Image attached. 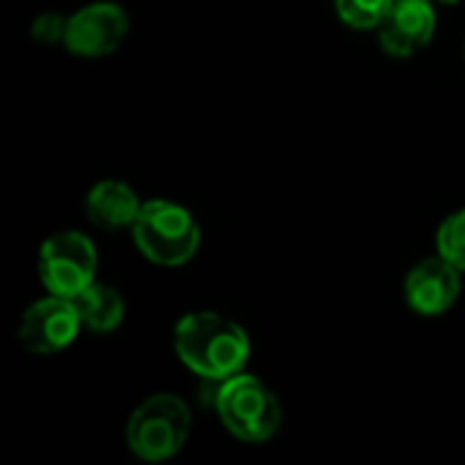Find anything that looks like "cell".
Returning <instances> with one entry per match:
<instances>
[{
    "instance_id": "1",
    "label": "cell",
    "mask_w": 465,
    "mask_h": 465,
    "mask_svg": "<svg viewBox=\"0 0 465 465\" xmlns=\"http://www.w3.org/2000/svg\"><path fill=\"white\" fill-rule=\"evenodd\" d=\"M174 351L188 371L223 381L242 371L251 354L245 330L221 313H188L174 327Z\"/></svg>"
},
{
    "instance_id": "2",
    "label": "cell",
    "mask_w": 465,
    "mask_h": 465,
    "mask_svg": "<svg viewBox=\"0 0 465 465\" xmlns=\"http://www.w3.org/2000/svg\"><path fill=\"white\" fill-rule=\"evenodd\" d=\"M215 411L223 428L234 439L248 444H262L272 439L283 422L281 403L270 392V387L242 371L221 381L215 395Z\"/></svg>"
},
{
    "instance_id": "3",
    "label": "cell",
    "mask_w": 465,
    "mask_h": 465,
    "mask_svg": "<svg viewBox=\"0 0 465 465\" xmlns=\"http://www.w3.org/2000/svg\"><path fill=\"white\" fill-rule=\"evenodd\" d=\"M134 240L153 264L180 267L196 253L202 234L185 207L166 199H153L144 202L134 223Z\"/></svg>"
},
{
    "instance_id": "4",
    "label": "cell",
    "mask_w": 465,
    "mask_h": 465,
    "mask_svg": "<svg viewBox=\"0 0 465 465\" xmlns=\"http://www.w3.org/2000/svg\"><path fill=\"white\" fill-rule=\"evenodd\" d=\"M188 433V406L177 395H153L131 414L125 425V444L136 458L147 463H161L183 450Z\"/></svg>"
},
{
    "instance_id": "5",
    "label": "cell",
    "mask_w": 465,
    "mask_h": 465,
    "mask_svg": "<svg viewBox=\"0 0 465 465\" xmlns=\"http://www.w3.org/2000/svg\"><path fill=\"white\" fill-rule=\"evenodd\" d=\"M98 256L93 242L79 232H60L38 251V275L49 294L74 300L95 281Z\"/></svg>"
},
{
    "instance_id": "6",
    "label": "cell",
    "mask_w": 465,
    "mask_h": 465,
    "mask_svg": "<svg viewBox=\"0 0 465 465\" xmlns=\"http://www.w3.org/2000/svg\"><path fill=\"white\" fill-rule=\"evenodd\" d=\"M82 327L84 324L74 300L49 294L25 311L19 324V343L33 354L49 357L71 346Z\"/></svg>"
},
{
    "instance_id": "7",
    "label": "cell",
    "mask_w": 465,
    "mask_h": 465,
    "mask_svg": "<svg viewBox=\"0 0 465 465\" xmlns=\"http://www.w3.org/2000/svg\"><path fill=\"white\" fill-rule=\"evenodd\" d=\"M128 33V16L117 3H90L68 16L65 49L76 57L112 54Z\"/></svg>"
},
{
    "instance_id": "8",
    "label": "cell",
    "mask_w": 465,
    "mask_h": 465,
    "mask_svg": "<svg viewBox=\"0 0 465 465\" xmlns=\"http://www.w3.org/2000/svg\"><path fill=\"white\" fill-rule=\"evenodd\" d=\"M406 302L420 316H439L452 308L460 294V270L441 253L420 262L403 286Z\"/></svg>"
},
{
    "instance_id": "9",
    "label": "cell",
    "mask_w": 465,
    "mask_h": 465,
    "mask_svg": "<svg viewBox=\"0 0 465 465\" xmlns=\"http://www.w3.org/2000/svg\"><path fill=\"white\" fill-rule=\"evenodd\" d=\"M436 33V11L428 0H395L384 16L379 35L387 54L409 57L420 52Z\"/></svg>"
},
{
    "instance_id": "10",
    "label": "cell",
    "mask_w": 465,
    "mask_h": 465,
    "mask_svg": "<svg viewBox=\"0 0 465 465\" xmlns=\"http://www.w3.org/2000/svg\"><path fill=\"white\" fill-rule=\"evenodd\" d=\"M142 202L136 196V191L120 180H101L93 185V191L87 193L84 202V213L87 218L98 226V229H109V232H120V229H134L139 213H142Z\"/></svg>"
},
{
    "instance_id": "11",
    "label": "cell",
    "mask_w": 465,
    "mask_h": 465,
    "mask_svg": "<svg viewBox=\"0 0 465 465\" xmlns=\"http://www.w3.org/2000/svg\"><path fill=\"white\" fill-rule=\"evenodd\" d=\"M74 305L82 316V324L90 330V332H98V335H106L112 330H117V324L123 322V297L117 294V289L106 286V283H98L93 281L82 294L74 297Z\"/></svg>"
},
{
    "instance_id": "12",
    "label": "cell",
    "mask_w": 465,
    "mask_h": 465,
    "mask_svg": "<svg viewBox=\"0 0 465 465\" xmlns=\"http://www.w3.org/2000/svg\"><path fill=\"white\" fill-rule=\"evenodd\" d=\"M395 0H335L341 19L357 30H376L381 27L384 16L390 14Z\"/></svg>"
},
{
    "instance_id": "13",
    "label": "cell",
    "mask_w": 465,
    "mask_h": 465,
    "mask_svg": "<svg viewBox=\"0 0 465 465\" xmlns=\"http://www.w3.org/2000/svg\"><path fill=\"white\" fill-rule=\"evenodd\" d=\"M439 253L450 259L458 270H465V210L450 215L439 229Z\"/></svg>"
},
{
    "instance_id": "14",
    "label": "cell",
    "mask_w": 465,
    "mask_h": 465,
    "mask_svg": "<svg viewBox=\"0 0 465 465\" xmlns=\"http://www.w3.org/2000/svg\"><path fill=\"white\" fill-rule=\"evenodd\" d=\"M65 25H68V19H63L60 14H44L33 25V38L44 41V44L63 41L65 38Z\"/></svg>"
},
{
    "instance_id": "15",
    "label": "cell",
    "mask_w": 465,
    "mask_h": 465,
    "mask_svg": "<svg viewBox=\"0 0 465 465\" xmlns=\"http://www.w3.org/2000/svg\"><path fill=\"white\" fill-rule=\"evenodd\" d=\"M447 3H450V0H447Z\"/></svg>"
}]
</instances>
